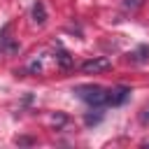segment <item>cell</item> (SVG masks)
Listing matches in <instances>:
<instances>
[{
  "label": "cell",
  "instance_id": "6da1fadb",
  "mask_svg": "<svg viewBox=\"0 0 149 149\" xmlns=\"http://www.w3.org/2000/svg\"><path fill=\"white\" fill-rule=\"evenodd\" d=\"M74 93H77L79 100H84V102L91 105V107H105V105H107V88H102V86L84 84V86H77Z\"/></svg>",
  "mask_w": 149,
  "mask_h": 149
},
{
  "label": "cell",
  "instance_id": "7a4b0ae2",
  "mask_svg": "<svg viewBox=\"0 0 149 149\" xmlns=\"http://www.w3.org/2000/svg\"><path fill=\"white\" fill-rule=\"evenodd\" d=\"M112 70V61L105 58V56H98V58H88L81 63V72L86 74H100V72H107Z\"/></svg>",
  "mask_w": 149,
  "mask_h": 149
},
{
  "label": "cell",
  "instance_id": "3957f363",
  "mask_svg": "<svg viewBox=\"0 0 149 149\" xmlns=\"http://www.w3.org/2000/svg\"><path fill=\"white\" fill-rule=\"evenodd\" d=\"M130 98V88L128 86H112L107 88V105H123L126 100Z\"/></svg>",
  "mask_w": 149,
  "mask_h": 149
},
{
  "label": "cell",
  "instance_id": "277c9868",
  "mask_svg": "<svg viewBox=\"0 0 149 149\" xmlns=\"http://www.w3.org/2000/svg\"><path fill=\"white\" fill-rule=\"evenodd\" d=\"M33 21H35L37 26H42V23L47 21V9H44V2H42V0H37V2L33 5Z\"/></svg>",
  "mask_w": 149,
  "mask_h": 149
},
{
  "label": "cell",
  "instance_id": "5b68a950",
  "mask_svg": "<svg viewBox=\"0 0 149 149\" xmlns=\"http://www.w3.org/2000/svg\"><path fill=\"white\" fill-rule=\"evenodd\" d=\"M56 65H61L63 70H70V68H72L70 54H68V51H58V54H56Z\"/></svg>",
  "mask_w": 149,
  "mask_h": 149
},
{
  "label": "cell",
  "instance_id": "8992f818",
  "mask_svg": "<svg viewBox=\"0 0 149 149\" xmlns=\"http://www.w3.org/2000/svg\"><path fill=\"white\" fill-rule=\"evenodd\" d=\"M142 121H144V123H147V121H149V107H147V109H144V112H142Z\"/></svg>",
  "mask_w": 149,
  "mask_h": 149
}]
</instances>
